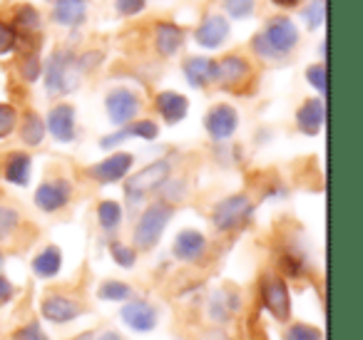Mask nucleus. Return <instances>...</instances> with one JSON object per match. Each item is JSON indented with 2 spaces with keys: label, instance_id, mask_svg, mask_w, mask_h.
Masks as SVG:
<instances>
[{
  "label": "nucleus",
  "instance_id": "obj_39",
  "mask_svg": "<svg viewBox=\"0 0 363 340\" xmlns=\"http://www.w3.org/2000/svg\"><path fill=\"white\" fill-rule=\"evenodd\" d=\"M147 0H115V11L120 13L122 18H132V16H140L145 11Z\"/></svg>",
  "mask_w": 363,
  "mask_h": 340
},
{
  "label": "nucleus",
  "instance_id": "obj_36",
  "mask_svg": "<svg viewBox=\"0 0 363 340\" xmlns=\"http://www.w3.org/2000/svg\"><path fill=\"white\" fill-rule=\"evenodd\" d=\"M21 75L26 82H35L38 77H43V62L38 55H26L21 60Z\"/></svg>",
  "mask_w": 363,
  "mask_h": 340
},
{
  "label": "nucleus",
  "instance_id": "obj_17",
  "mask_svg": "<svg viewBox=\"0 0 363 340\" xmlns=\"http://www.w3.org/2000/svg\"><path fill=\"white\" fill-rule=\"evenodd\" d=\"M204 251H207V236H204L202 231H197V229L179 231V234H177V239H174V244H172V254H174L179 261H184V264H192V261H197Z\"/></svg>",
  "mask_w": 363,
  "mask_h": 340
},
{
  "label": "nucleus",
  "instance_id": "obj_23",
  "mask_svg": "<svg viewBox=\"0 0 363 340\" xmlns=\"http://www.w3.org/2000/svg\"><path fill=\"white\" fill-rule=\"evenodd\" d=\"M30 171H33V157L26 152H13L8 154L6 166H3V174L11 184L16 186H28L30 181Z\"/></svg>",
  "mask_w": 363,
  "mask_h": 340
},
{
  "label": "nucleus",
  "instance_id": "obj_12",
  "mask_svg": "<svg viewBox=\"0 0 363 340\" xmlns=\"http://www.w3.org/2000/svg\"><path fill=\"white\" fill-rule=\"evenodd\" d=\"M40 313H43V318L50 320V323L62 325V323H70V320H75L77 315L82 313V305L77 303L75 298L65 295V293H50V295H45V298H43Z\"/></svg>",
  "mask_w": 363,
  "mask_h": 340
},
{
  "label": "nucleus",
  "instance_id": "obj_3",
  "mask_svg": "<svg viewBox=\"0 0 363 340\" xmlns=\"http://www.w3.org/2000/svg\"><path fill=\"white\" fill-rule=\"evenodd\" d=\"M172 214H174V206L169 201H155V204L147 206L140 219H137L135 231H132V241H135L137 249H155L160 244L162 234H164L167 224L172 221Z\"/></svg>",
  "mask_w": 363,
  "mask_h": 340
},
{
  "label": "nucleus",
  "instance_id": "obj_10",
  "mask_svg": "<svg viewBox=\"0 0 363 340\" xmlns=\"http://www.w3.org/2000/svg\"><path fill=\"white\" fill-rule=\"evenodd\" d=\"M72 199V184L67 179H50L43 181L35 189V206L45 214H55V211L65 209Z\"/></svg>",
  "mask_w": 363,
  "mask_h": 340
},
{
  "label": "nucleus",
  "instance_id": "obj_4",
  "mask_svg": "<svg viewBox=\"0 0 363 340\" xmlns=\"http://www.w3.org/2000/svg\"><path fill=\"white\" fill-rule=\"evenodd\" d=\"M172 174V164L167 159H157L152 164H147L145 169H140L137 174L127 176L125 179V196L130 201H140L147 194L162 189V186L169 181Z\"/></svg>",
  "mask_w": 363,
  "mask_h": 340
},
{
  "label": "nucleus",
  "instance_id": "obj_22",
  "mask_svg": "<svg viewBox=\"0 0 363 340\" xmlns=\"http://www.w3.org/2000/svg\"><path fill=\"white\" fill-rule=\"evenodd\" d=\"M182 70H184L189 85L197 90L214 85V60H209V57H189V60H184Z\"/></svg>",
  "mask_w": 363,
  "mask_h": 340
},
{
  "label": "nucleus",
  "instance_id": "obj_44",
  "mask_svg": "<svg viewBox=\"0 0 363 340\" xmlns=\"http://www.w3.org/2000/svg\"><path fill=\"white\" fill-rule=\"evenodd\" d=\"M72 340H97L92 333H82V335H77V338H72Z\"/></svg>",
  "mask_w": 363,
  "mask_h": 340
},
{
  "label": "nucleus",
  "instance_id": "obj_34",
  "mask_svg": "<svg viewBox=\"0 0 363 340\" xmlns=\"http://www.w3.org/2000/svg\"><path fill=\"white\" fill-rule=\"evenodd\" d=\"M110 254H112V259H115V264L122 266V268H132V266L137 264V251L132 249V246L122 244V241H112Z\"/></svg>",
  "mask_w": 363,
  "mask_h": 340
},
{
  "label": "nucleus",
  "instance_id": "obj_38",
  "mask_svg": "<svg viewBox=\"0 0 363 340\" xmlns=\"http://www.w3.org/2000/svg\"><path fill=\"white\" fill-rule=\"evenodd\" d=\"M306 80L311 82V87H316L323 97H326V65H311L306 70Z\"/></svg>",
  "mask_w": 363,
  "mask_h": 340
},
{
  "label": "nucleus",
  "instance_id": "obj_9",
  "mask_svg": "<svg viewBox=\"0 0 363 340\" xmlns=\"http://www.w3.org/2000/svg\"><path fill=\"white\" fill-rule=\"evenodd\" d=\"M132 164H135V157H132L130 152H117V154L92 164L90 169H87V176L95 179L97 184H115V181H122L130 174Z\"/></svg>",
  "mask_w": 363,
  "mask_h": 340
},
{
  "label": "nucleus",
  "instance_id": "obj_43",
  "mask_svg": "<svg viewBox=\"0 0 363 340\" xmlns=\"http://www.w3.org/2000/svg\"><path fill=\"white\" fill-rule=\"evenodd\" d=\"M272 3L279 8H296V6H301L303 0H272Z\"/></svg>",
  "mask_w": 363,
  "mask_h": 340
},
{
  "label": "nucleus",
  "instance_id": "obj_19",
  "mask_svg": "<svg viewBox=\"0 0 363 340\" xmlns=\"http://www.w3.org/2000/svg\"><path fill=\"white\" fill-rule=\"evenodd\" d=\"M323 122H326V105H323V100L313 97V100H306L298 107V112H296L298 132H303V135H308V137H316L318 132H321Z\"/></svg>",
  "mask_w": 363,
  "mask_h": 340
},
{
  "label": "nucleus",
  "instance_id": "obj_32",
  "mask_svg": "<svg viewBox=\"0 0 363 340\" xmlns=\"http://www.w3.org/2000/svg\"><path fill=\"white\" fill-rule=\"evenodd\" d=\"M303 21H306L308 30H316L326 21V0H311L306 8H303Z\"/></svg>",
  "mask_w": 363,
  "mask_h": 340
},
{
  "label": "nucleus",
  "instance_id": "obj_35",
  "mask_svg": "<svg viewBox=\"0 0 363 340\" xmlns=\"http://www.w3.org/2000/svg\"><path fill=\"white\" fill-rule=\"evenodd\" d=\"M18 127V112L13 105H6V102H0V140H6L16 132Z\"/></svg>",
  "mask_w": 363,
  "mask_h": 340
},
{
  "label": "nucleus",
  "instance_id": "obj_47",
  "mask_svg": "<svg viewBox=\"0 0 363 340\" xmlns=\"http://www.w3.org/2000/svg\"><path fill=\"white\" fill-rule=\"evenodd\" d=\"M48 3H55V0H48Z\"/></svg>",
  "mask_w": 363,
  "mask_h": 340
},
{
  "label": "nucleus",
  "instance_id": "obj_11",
  "mask_svg": "<svg viewBox=\"0 0 363 340\" xmlns=\"http://www.w3.org/2000/svg\"><path fill=\"white\" fill-rule=\"evenodd\" d=\"M204 127H207L209 137L214 142H227L239 127V112L232 105H224V102L214 105L204 117Z\"/></svg>",
  "mask_w": 363,
  "mask_h": 340
},
{
  "label": "nucleus",
  "instance_id": "obj_6",
  "mask_svg": "<svg viewBox=\"0 0 363 340\" xmlns=\"http://www.w3.org/2000/svg\"><path fill=\"white\" fill-rule=\"evenodd\" d=\"M262 300L264 308L274 315L277 320H289L291 315V295H289V288L284 283V278L279 276H267L262 283Z\"/></svg>",
  "mask_w": 363,
  "mask_h": 340
},
{
  "label": "nucleus",
  "instance_id": "obj_46",
  "mask_svg": "<svg viewBox=\"0 0 363 340\" xmlns=\"http://www.w3.org/2000/svg\"><path fill=\"white\" fill-rule=\"evenodd\" d=\"M3 264H6V259H3V254H0V266H3Z\"/></svg>",
  "mask_w": 363,
  "mask_h": 340
},
{
  "label": "nucleus",
  "instance_id": "obj_42",
  "mask_svg": "<svg viewBox=\"0 0 363 340\" xmlns=\"http://www.w3.org/2000/svg\"><path fill=\"white\" fill-rule=\"evenodd\" d=\"M202 340H232L229 338L224 330H219V328H214V330H207V333L202 335Z\"/></svg>",
  "mask_w": 363,
  "mask_h": 340
},
{
  "label": "nucleus",
  "instance_id": "obj_20",
  "mask_svg": "<svg viewBox=\"0 0 363 340\" xmlns=\"http://www.w3.org/2000/svg\"><path fill=\"white\" fill-rule=\"evenodd\" d=\"M155 107L160 112V117L167 122V125H177L187 117L189 112V100L179 92H172V90H164L155 97Z\"/></svg>",
  "mask_w": 363,
  "mask_h": 340
},
{
  "label": "nucleus",
  "instance_id": "obj_13",
  "mask_svg": "<svg viewBox=\"0 0 363 340\" xmlns=\"http://www.w3.org/2000/svg\"><path fill=\"white\" fill-rule=\"evenodd\" d=\"M229 33L232 30H229L227 18L224 16H207L197 26V30H194V40H197L202 47H207V50H217V47H222L224 42H227Z\"/></svg>",
  "mask_w": 363,
  "mask_h": 340
},
{
  "label": "nucleus",
  "instance_id": "obj_8",
  "mask_svg": "<svg viewBox=\"0 0 363 340\" xmlns=\"http://www.w3.org/2000/svg\"><path fill=\"white\" fill-rule=\"evenodd\" d=\"M252 77V65L242 55H227L222 60H214V85L227 87H242Z\"/></svg>",
  "mask_w": 363,
  "mask_h": 340
},
{
  "label": "nucleus",
  "instance_id": "obj_29",
  "mask_svg": "<svg viewBox=\"0 0 363 340\" xmlns=\"http://www.w3.org/2000/svg\"><path fill=\"white\" fill-rule=\"evenodd\" d=\"M97 295L102 300H112V303H127L132 295V288L122 280H105V283L97 288Z\"/></svg>",
  "mask_w": 363,
  "mask_h": 340
},
{
  "label": "nucleus",
  "instance_id": "obj_18",
  "mask_svg": "<svg viewBox=\"0 0 363 340\" xmlns=\"http://www.w3.org/2000/svg\"><path fill=\"white\" fill-rule=\"evenodd\" d=\"M50 18L55 26L80 28L87 21V0H55Z\"/></svg>",
  "mask_w": 363,
  "mask_h": 340
},
{
  "label": "nucleus",
  "instance_id": "obj_37",
  "mask_svg": "<svg viewBox=\"0 0 363 340\" xmlns=\"http://www.w3.org/2000/svg\"><path fill=\"white\" fill-rule=\"evenodd\" d=\"M16 45H18L16 28L0 21V55H8V52H13V50H16Z\"/></svg>",
  "mask_w": 363,
  "mask_h": 340
},
{
  "label": "nucleus",
  "instance_id": "obj_33",
  "mask_svg": "<svg viewBox=\"0 0 363 340\" xmlns=\"http://www.w3.org/2000/svg\"><path fill=\"white\" fill-rule=\"evenodd\" d=\"M284 340H323V333L316 328V325L294 323V325H289V328H286Z\"/></svg>",
  "mask_w": 363,
  "mask_h": 340
},
{
  "label": "nucleus",
  "instance_id": "obj_21",
  "mask_svg": "<svg viewBox=\"0 0 363 340\" xmlns=\"http://www.w3.org/2000/svg\"><path fill=\"white\" fill-rule=\"evenodd\" d=\"M184 45V30L174 23H157L155 26V47L162 57H172Z\"/></svg>",
  "mask_w": 363,
  "mask_h": 340
},
{
  "label": "nucleus",
  "instance_id": "obj_16",
  "mask_svg": "<svg viewBox=\"0 0 363 340\" xmlns=\"http://www.w3.org/2000/svg\"><path fill=\"white\" fill-rule=\"evenodd\" d=\"M45 127L57 142H72L75 140V107L67 102L55 105L48 112Z\"/></svg>",
  "mask_w": 363,
  "mask_h": 340
},
{
  "label": "nucleus",
  "instance_id": "obj_28",
  "mask_svg": "<svg viewBox=\"0 0 363 340\" xmlns=\"http://www.w3.org/2000/svg\"><path fill=\"white\" fill-rule=\"evenodd\" d=\"M13 23H16V28L21 33L30 35V33L40 30V13H38L33 6H21L16 11V16H13Z\"/></svg>",
  "mask_w": 363,
  "mask_h": 340
},
{
  "label": "nucleus",
  "instance_id": "obj_31",
  "mask_svg": "<svg viewBox=\"0 0 363 340\" xmlns=\"http://www.w3.org/2000/svg\"><path fill=\"white\" fill-rule=\"evenodd\" d=\"M222 6L232 21H247L257 11V0H222Z\"/></svg>",
  "mask_w": 363,
  "mask_h": 340
},
{
  "label": "nucleus",
  "instance_id": "obj_40",
  "mask_svg": "<svg viewBox=\"0 0 363 340\" xmlns=\"http://www.w3.org/2000/svg\"><path fill=\"white\" fill-rule=\"evenodd\" d=\"M13 340H48V338L38 323H28L26 328H21L16 335H13Z\"/></svg>",
  "mask_w": 363,
  "mask_h": 340
},
{
  "label": "nucleus",
  "instance_id": "obj_27",
  "mask_svg": "<svg viewBox=\"0 0 363 340\" xmlns=\"http://www.w3.org/2000/svg\"><path fill=\"white\" fill-rule=\"evenodd\" d=\"M237 308H239L237 295H229L227 290H219V293L212 298V308L209 310H212V318L217 320V323H224V320H227Z\"/></svg>",
  "mask_w": 363,
  "mask_h": 340
},
{
  "label": "nucleus",
  "instance_id": "obj_30",
  "mask_svg": "<svg viewBox=\"0 0 363 340\" xmlns=\"http://www.w3.org/2000/svg\"><path fill=\"white\" fill-rule=\"evenodd\" d=\"M21 226V211L16 206L0 204V241L11 239Z\"/></svg>",
  "mask_w": 363,
  "mask_h": 340
},
{
  "label": "nucleus",
  "instance_id": "obj_45",
  "mask_svg": "<svg viewBox=\"0 0 363 340\" xmlns=\"http://www.w3.org/2000/svg\"><path fill=\"white\" fill-rule=\"evenodd\" d=\"M100 340H120V335H117V333H105Z\"/></svg>",
  "mask_w": 363,
  "mask_h": 340
},
{
  "label": "nucleus",
  "instance_id": "obj_14",
  "mask_svg": "<svg viewBox=\"0 0 363 340\" xmlns=\"http://www.w3.org/2000/svg\"><path fill=\"white\" fill-rule=\"evenodd\" d=\"M120 315L127 328L137 330V333H150L157 325V308L147 300H130L122 305Z\"/></svg>",
  "mask_w": 363,
  "mask_h": 340
},
{
  "label": "nucleus",
  "instance_id": "obj_15",
  "mask_svg": "<svg viewBox=\"0 0 363 340\" xmlns=\"http://www.w3.org/2000/svg\"><path fill=\"white\" fill-rule=\"evenodd\" d=\"M157 135H160V127H157L155 122H152V120H137V122H130V125L120 127V130H117L115 135L102 137L100 147H102V149H112V147L122 144V142L132 140V137H135V140L152 142V140H157Z\"/></svg>",
  "mask_w": 363,
  "mask_h": 340
},
{
  "label": "nucleus",
  "instance_id": "obj_5",
  "mask_svg": "<svg viewBox=\"0 0 363 340\" xmlns=\"http://www.w3.org/2000/svg\"><path fill=\"white\" fill-rule=\"evenodd\" d=\"M254 204L247 194H232L217 201L212 209V224L217 231H237L252 219Z\"/></svg>",
  "mask_w": 363,
  "mask_h": 340
},
{
  "label": "nucleus",
  "instance_id": "obj_25",
  "mask_svg": "<svg viewBox=\"0 0 363 340\" xmlns=\"http://www.w3.org/2000/svg\"><path fill=\"white\" fill-rule=\"evenodd\" d=\"M21 140L28 147H38L45 140V120L38 112H26L21 125Z\"/></svg>",
  "mask_w": 363,
  "mask_h": 340
},
{
  "label": "nucleus",
  "instance_id": "obj_2",
  "mask_svg": "<svg viewBox=\"0 0 363 340\" xmlns=\"http://www.w3.org/2000/svg\"><path fill=\"white\" fill-rule=\"evenodd\" d=\"M43 75H45V90L50 95H67V92L77 90L82 80V72L77 67V55L70 47L52 50V55L43 65Z\"/></svg>",
  "mask_w": 363,
  "mask_h": 340
},
{
  "label": "nucleus",
  "instance_id": "obj_24",
  "mask_svg": "<svg viewBox=\"0 0 363 340\" xmlns=\"http://www.w3.org/2000/svg\"><path fill=\"white\" fill-rule=\"evenodd\" d=\"M62 268V254L57 246H45L40 254L33 259V273L38 278L48 280V278H55Z\"/></svg>",
  "mask_w": 363,
  "mask_h": 340
},
{
  "label": "nucleus",
  "instance_id": "obj_7",
  "mask_svg": "<svg viewBox=\"0 0 363 340\" xmlns=\"http://www.w3.org/2000/svg\"><path fill=\"white\" fill-rule=\"evenodd\" d=\"M105 107L112 125L125 127L130 122H135L137 112H140V97L132 90H127V87H117L105 97Z\"/></svg>",
  "mask_w": 363,
  "mask_h": 340
},
{
  "label": "nucleus",
  "instance_id": "obj_41",
  "mask_svg": "<svg viewBox=\"0 0 363 340\" xmlns=\"http://www.w3.org/2000/svg\"><path fill=\"white\" fill-rule=\"evenodd\" d=\"M16 295V288H13V283H11V278L8 276H3L0 273V305H6L8 300Z\"/></svg>",
  "mask_w": 363,
  "mask_h": 340
},
{
  "label": "nucleus",
  "instance_id": "obj_26",
  "mask_svg": "<svg viewBox=\"0 0 363 340\" xmlns=\"http://www.w3.org/2000/svg\"><path fill=\"white\" fill-rule=\"evenodd\" d=\"M97 224L102 231H115L122 224V206L112 199H105L97 204Z\"/></svg>",
  "mask_w": 363,
  "mask_h": 340
},
{
  "label": "nucleus",
  "instance_id": "obj_1",
  "mask_svg": "<svg viewBox=\"0 0 363 340\" xmlns=\"http://www.w3.org/2000/svg\"><path fill=\"white\" fill-rule=\"evenodd\" d=\"M301 33L296 23L286 16H277L252 38V50L262 60H284L296 50Z\"/></svg>",
  "mask_w": 363,
  "mask_h": 340
}]
</instances>
